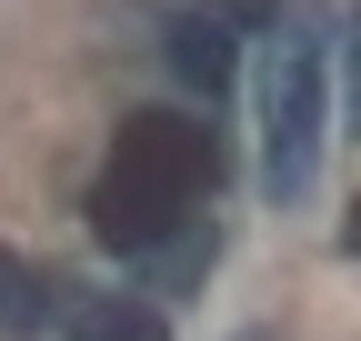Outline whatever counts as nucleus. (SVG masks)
<instances>
[{
    "label": "nucleus",
    "instance_id": "20e7f679",
    "mask_svg": "<svg viewBox=\"0 0 361 341\" xmlns=\"http://www.w3.org/2000/svg\"><path fill=\"white\" fill-rule=\"evenodd\" d=\"M171 70L180 80H191V91L201 101H221V91H231V30H221V20H171Z\"/></svg>",
    "mask_w": 361,
    "mask_h": 341
},
{
    "label": "nucleus",
    "instance_id": "f03ea898",
    "mask_svg": "<svg viewBox=\"0 0 361 341\" xmlns=\"http://www.w3.org/2000/svg\"><path fill=\"white\" fill-rule=\"evenodd\" d=\"M261 191L271 201H311V181H322V120H331V70L322 51H311V30H281L261 51Z\"/></svg>",
    "mask_w": 361,
    "mask_h": 341
},
{
    "label": "nucleus",
    "instance_id": "423d86ee",
    "mask_svg": "<svg viewBox=\"0 0 361 341\" xmlns=\"http://www.w3.org/2000/svg\"><path fill=\"white\" fill-rule=\"evenodd\" d=\"M251 341H261V331H251Z\"/></svg>",
    "mask_w": 361,
    "mask_h": 341
},
{
    "label": "nucleus",
    "instance_id": "f257e3e1",
    "mask_svg": "<svg viewBox=\"0 0 361 341\" xmlns=\"http://www.w3.org/2000/svg\"><path fill=\"white\" fill-rule=\"evenodd\" d=\"M201 191H211V131H191V120H171V111H141L121 131L101 191H90V231L111 251H141L171 221H191Z\"/></svg>",
    "mask_w": 361,
    "mask_h": 341
},
{
    "label": "nucleus",
    "instance_id": "39448f33",
    "mask_svg": "<svg viewBox=\"0 0 361 341\" xmlns=\"http://www.w3.org/2000/svg\"><path fill=\"white\" fill-rule=\"evenodd\" d=\"M0 331H11V341L51 331V281H40L20 251H0Z\"/></svg>",
    "mask_w": 361,
    "mask_h": 341
},
{
    "label": "nucleus",
    "instance_id": "7ed1b4c3",
    "mask_svg": "<svg viewBox=\"0 0 361 341\" xmlns=\"http://www.w3.org/2000/svg\"><path fill=\"white\" fill-rule=\"evenodd\" d=\"M51 331L61 341H171V321L141 291H71V302H51Z\"/></svg>",
    "mask_w": 361,
    "mask_h": 341
}]
</instances>
